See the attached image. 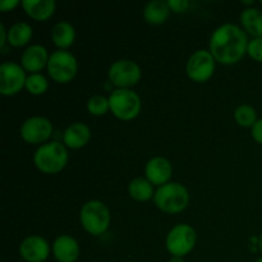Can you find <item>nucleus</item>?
Instances as JSON below:
<instances>
[{"instance_id": "33", "label": "nucleus", "mask_w": 262, "mask_h": 262, "mask_svg": "<svg viewBox=\"0 0 262 262\" xmlns=\"http://www.w3.org/2000/svg\"><path fill=\"white\" fill-rule=\"evenodd\" d=\"M242 4H245V5H253V2H242Z\"/></svg>"}, {"instance_id": "21", "label": "nucleus", "mask_w": 262, "mask_h": 262, "mask_svg": "<svg viewBox=\"0 0 262 262\" xmlns=\"http://www.w3.org/2000/svg\"><path fill=\"white\" fill-rule=\"evenodd\" d=\"M33 35L32 27L26 22H17L8 31V43L13 48L27 45Z\"/></svg>"}, {"instance_id": "5", "label": "nucleus", "mask_w": 262, "mask_h": 262, "mask_svg": "<svg viewBox=\"0 0 262 262\" xmlns=\"http://www.w3.org/2000/svg\"><path fill=\"white\" fill-rule=\"evenodd\" d=\"M110 112L120 120H132L141 112V99L135 91L117 89L109 96Z\"/></svg>"}, {"instance_id": "1", "label": "nucleus", "mask_w": 262, "mask_h": 262, "mask_svg": "<svg viewBox=\"0 0 262 262\" xmlns=\"http://www.w3.org/2000/svg\"><path fill=\"white\" fill-rule=\"evenodd\" d=\"M247 35L245 30L233 23L220 26L210 38V53L220 64L232 66L245 56L248 49Z\"/></svg>"}, {"instance_id": "31", "label": "nucleus", "mask_w": 262, "mask_h": 262, "mask_svg": "<svg viewBox=\"0 0 262 262\" xmlns=\"http://www.w3.org/2000/svg\"><path fill=\"white\" fill-rule=\"evenodd\" d=\"M170 262H184V260L183 257H173V256H171Z\"/></svg>"}, {"instance_id": "14", "label": "nucleus", "mask_w": 262, "mask_h": 262, "mask_svg": "<svg viewBox=\"0 0 262 262\" xmlns=\"http://www.w3.org/2000/svg\"><path fill=\"white\" fill-rule=\"evenodd\" d=\"M49 54L43 46L41 45H31L26 49L20 58V66L26 72H30V74L38 73L42 71L49 63Z\"/></svg>"}, {"instance_id": "2", "label": "nucleus", "mask_w": 262, "mask_h": 262, "mask_svg": "<svg viewBox=\"0 0 262 262\" xmlns=\"http://www.w3.org/2000/svg\"><path fill=\"white\" fill-rule=\"evenodd\" d=\"M36 168L45 174H56L66 168L68 163V151L66 145L53 141L41 145L33 155Z\"/></svg>"}, {"instance_id": "15", "label": "nucleus", "mask_w": 262, "mask_h": 262, "mask_svg": "<svg viewBox=\"0 0 262 262\" xmlns=\"http://www.w3.org/2000/svg\"><path fill=\"white\" fill-rule=\"evenodd\" d=\"M53 255L58 262H76L79 257V245L71 235H59L53 243Z\"/></svg>"}, {"instance_id": "11", "label": "nucleus", "mask_w": 262, "mask_h": 262, "mask_svg": "<svg viewBox=\"0 0 262 262\" xmlns=\"http://www.w3.org/2000/svg\"><path fill=\"white\" fill-rule=\"evenodd\" d=\"M53 124L48 118L31 117L23 122L20 127V137L31 145H45L46 141L53 136Z\"/></svg>"}, {"instance_id": "30", "label": "nucleus", "mask_w": 262, "mask_h": 262, "mask_svg": "<svg viewBox=\"0 0 262 262\" xmlns=\"http://www.w3.org/2000/svg\"><path fill=\"white\" fill-rule=\"evenodd\" d=\"M0 36H2V38H0V48H4L5 43L8 42V31L5 30L4 25H0Z\"/></svg>"}, {"instance_id": "25", "label": "nucleus", "mask_w": 262, "mask_h": 262, "mask_svg": "<svg viewBox=\"0 0 262 262\" xmlns=\"http://www.w3.org/2000/svg\"><path fill=\"white\" fill-rule=\"evenodd\" d=\"M87 110L90 114L95 117L105 115L110 110L109 97H105L102 95H94L87 101Z\"/></svg>"}, {"instance_id": "28", "label": "nucleus", "mask_w": 262, "mask_h": 262, "mask_svg": "<svg viewBox=\"0 0 262 262\" xmlns=\"http://www.w3.org/2000/svg\"><path fill=\"white\" fill-rule=\"evenodd\" d=\"M251 135H252L253 140L256 142L262 145V118L255 123V125L252 127V130H251Z\"/></svg>"}, {"instance_id": "27", "label": "nucleus", "mask_w": 262, "mask_h": 262, "mask_svg": "<svg viewBox=\"0 0 262 262\" xmlns=\"http://www.w3.org/2000/svg\"><path fill=\"white\" fill-rule=\"evenodd\" d=\"M168 5L173 12L184 13L189 8V2L188 0H169Z\"/></svg>"}, {"instance_id": "32", "label": "nucleus", "mask_w": 262, "mask_h": 262, "mask_svg": "<svg viewBox=\"0 0 262 262\" xmlns=\"http://www.w3.org/2000/svg\"><path fill=\"white\" fill-rule=\"evenodd\" d=\"M258 247H260V251L262 252V233L260 235V239H258Z\"/></svg>"}, {"instance_id": "7", "label": "nucleus", "mask_w": 262, "mask_h": 262, "mask_svg": "<svg viewBox=\"0 0 262 262\" xmlns=\"http://www.w3.org/2000/svg\"><path fill=\"white\" fill-rule=\"evenodd\" d=\"M196 230L188 224H178L168 233L165 246L173 257H184L196 246Z\"/></svg>"}, {"instance_id": "18", "label": "nucleus", "mask_w": 262, "mask_h": 262, "mask_svg": "<svg viewBox=\"0 0 262 262\" xmlns=\"http://www.w3.org/2000/svg\"><path fill=\"white\" fill-rule=\"evenodd\" d=\"M51 40L59 50H67L76 40V30L69 22H59L51 28Z\"/></svg>"}, {"instance_id": "35", "label": "nucleus", "mask_w": 262, "mask_h": 262, "mask_svg": "<svg viewBox=\"0 0 262 262\" xmlns=\"http://www.w3.org/2000/svg\"><path fill=\"white\" fill-rule=\"evenodd\" d=\"M261 3H262V2H261Z\"/></svg>"}, {"instance_id": "10", "label": "nucleus", "mask_w": 262, "mask_h": 262, "mask_svg": "<svg viewBox=\"0 0 262 262\" xmlns=\"http://www.w3.org/2000/svg\"><path fill=\"white\" fill-rule=\"evenodd\" d=\"M215 61L216 60L210 51H196L187 61V76L199 83L209 81L215 72Z\"/></svg>"}, {"instance_id": "23", "label": "nucleus", "mask_w": 262, "mask_h": 262, "mask_svg": "<svg viewBox=\"0 0 262 262\" xmlns=\"http://www.w3.org/2000/svg\"><path fill=\"white\" fill-rule=\"evenodd\" d=\"M234 119L241 127L252 128L255 125V123L257 122V112L255 110V107H252L251 105H241L235 109L234 112Z\"/></svg>"}, {"instance_id": "17", "label": "nucleus", "mask_w": 262, "mask_h": 262, "mask_svg": "<svg viewBox=\"0 0 262 262\" xmlns=\"http://www.w3.org/2000/svg\"><path fill=\"white\" fill-rule=\"evenodd\" d=\"M20 5L26 14L37 22H45L51 18L56 8L54 0H25Z\"/></svg>"}, {"instance_id": "22", "label": "nucleus", "mask_w": 262, "mask_h": 262, "mask_svg": "<svg viewBox=\"0 0 262 262\" xmlns=\"http://www.w3.org/2000/svg\"><path fill=\"white\" fill-rule=\"evenodd\" d=\"M128 193L133 200L138 202H146L155 196L154 186L143 177H138V178L130 181L129 186H128Z\"/></svg>"}, {"instance_id": "9", "label": "nucleus", "mask_w": 262, "mask_h": 262, "mask_svg": "<svg viewBox=\"0 0 262 262\" xmlns=\"http://www.w3.org/2000/svg\"><path fill=\"white\" fill-rule=\"evenodd\" d=\"M26 71L14 61H5L0 66V94L3 96L17 95L26 86Z\"/></svg>"}, {"instance_id": "16", "label": "nucleus", "mask_w": 262, "mask_h": 262, "mask_svg": "<svg viewBox=\"0 0 262 262\" xmlns=\"http://www.w3.org/2000/svg\"><path fill=\"white\" fill-rule=\"evenodd\" d=\"M90 138H91L90 127L81 122L72 123L63 133L64 145L72 150H78V148L84 147L89 143Z\"/></svg>"}, {"instance_id": "24", "label": "nucleus", "mask_w": 262, "mask_h": 262, "mask_svg": "<svg viewBox=\"0 0 262 262\" xmlns=\"http://www.w3.org/2000/svg\"><path fill=\"white\" fill-rule=\"evenodd\" d=\"M25 89L27 90L31 95L40 96V95H43L48 91L49 82L41 73H33L27 76Z\"/></svg>"}, {"instance_id": "12", "label": "nucleus", "mask_w": 262, "mask_h": 262, "mask_svg": "<svg viewBox=\"0 0 262 262\" xmlns=\"http://www.w3.org/2000/svg\"><path fill=\"white\" fill-rule=\"evenodd\" d=\"M19 255L26 262H43L50 255V246L40 235H30L20 243Z\"/></svg>"}, {"instance_id": "6", "label": "nucleus", "mask_w": 262, "mask_h": 262, "mask_svg": "<svg viewBox=\"0 0 262 262\" xmlns=\"http://www.w3.org/2000/svg\"><path fill=\"white\" fill-rule=\"evenodd\" d=\"M48 73L58 83H68L76 77L78 63L76 56L67 50L54 51L49 58Z\"/></svg>"}, {"instance_id": "29", "label": "nucleus", "mask_w": 262, "mask_h": 262, "mask_svg": "<svg viewBox=\"0 0 262 262\" xmlns=\"http://www.w3.org/2000/svg\"><path fill=\"white\" fill-rule=\"evenodd\" d=\"M19 4H22V3H19L18 0H4V2L0 3V10L2 12H10V10L15 9Z\"/></svg>"}, {"instance_id": "8", "label": "nucleus", "mask_w": 262, "mask_h": 262, "mask_svg": "<svg viewBox=\"0 0 262 262\" xmlns=\"http://www.w3.org/2000/svg\"><path fill=\"white\" fill-rule=\"evenodd\" d=\"M142 72H141L140 66L133 60L128 59H120V60L114 61L110 66L109 73V83L115 86L117 89H128L136 86L140 82Z\"/></svg>"}, {"instance_id": "26", "label": "nucleus", "mask_w": 262, "mask_h": 262, "mask_svg": "<svg viewBox=\"0 0 262 262\" xmlns=\"http://www.w3.org/2000/svg\"><path fill=\"white\" fill-rule=\"evenodd\" d=\"M247 54L256 61L262 63V37L252 38L248 43Z\"/></svg>"}, {"instance_id": "34", "label": "nucleus", "mask_w": 262, "mask_h": 262, "mask_svg": "<svg viewBox=\"0 0 262 262\" xmlns=\"http://www.w3.org/2000/svg\"><path fill=\"white\" fill-rule=\"evenodd\" d=\"M256 262H262V257H261V258H258V260L256 261Z\"/></svg>"}, {"instance_id": "19", "label": "nucleus", "mask_w": 262, "mask_h": 262, "mask_svg": "<svg viewBox=\"0 0 262 262\" xmlns=\"http://www.w3.org/2000/svg\"><path fill=\"white\" fill-rule=\"evenodd\" d=\"M169 13H170V8H169L168 2L154 0V2L147 3V5L143 9V18L150 25L159 26L166 22Z\"/></svg>"}, {"instance_id": "3", "label": "nucleus", "mask_w": 262, "mask_h": 262, "mask_svg": "<svg viewBox=\"0 0 262 262\" xmlns=\"http://www.w3.org/2000/svg\"><path fill=\"white\" fill-rule=\"evenodd\" d=\"M154 202L165 214H178L188 206L189 193L181 183L169 182L156 189Z\"/></svg>"}, {"instance_id": "20", "label": "nucleus", "mask_w": 262, "mask_h": 262, "mask_svg": "<svg viewBox=\"0 0 262 262\" xmlns=\"http://www.w3.org/2000/svg\"><path fill=\"white\" fill-rule=\"evenodd\" d=\"M241 23L253 38L262 37V12L257 8H246L241 14Z\"/></svg>"}, {"instance_id": "13", "label": "nucleus", "mask_w": 262, "mask_h": 262, "mask_svg": "<svg viewBox=\"0 0 262 262\" xmlns=\"http://www.w3.org/2000/svg\"><path fill=\"white\" fill-rule=\"evenodd\" d=\"M145 174L146 179L152 186L161 187L169 183V179L171 178V174H173V166L168 159L163 158V156H155L146 164Z\"/></svg>"}, {"instance_id": "4", "label": "nucleus", "mask_w": 262, "mask_h": 262, "mask_svg": "<svg viewBox=\"0 0 262 262\" xmlns=\"http://www.w3.org/2000/svg\"><path fill=\"white\" fill-rule=\"evenodd\" d=\"M110 211L106 205L97 200L86 202L82 206L79 212V220H81L82 228L89 234L102 235L107 230L110 225Z\"/></svg>"}]
</instances>
